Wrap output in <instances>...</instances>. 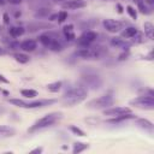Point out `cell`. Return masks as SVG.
<instances>
[{"label": "cell", "instance_id": "obj_1", "mask_svg": "<svg viewBox=\"0 0 154 154\" xmlns=\"http://www.w3.org/2000/svg\"><path fill=\"white\" fill-rule=\"evenodd\" d=\"M88 96V89L85 85H75L66 90L61 96V103L66 107H73L83 102Z\"/></svg>", "mask_w": 154, "mask_h": 154}, {"label": "cell", "instance_id": "obj_2", "mask_svg": "<svg viewBox=\"0 0 154 154\" xmlns=\"http://www.w3.org/2000/svg\"><path fill=\"white\" fill-rule=\"evenodd\" d=\"M61 119H63L61 112H49V113L42 116L41 118H38L37 120H35L34 124L28 129V132L34 134V132H37L40 130L51 128V126L55 125L57 123H59Z\"/></svg>", "mask_w": 154, "mask_h": 154}, {"label": "cell", "instance_id": "obj_3", "mask_svg": "<svg viewBox=\"0 0 154 154\" xmlns=\"http://www.w3.org/2000/svg\"><path fill=\"white\" fill-rule=\"evenodd\" d=\"M8 102L12 103L16 107L19 108H26V109H34V108H42L46 106H51L57 102L55 99H40V100H32L26 101L23 99H8Z\"/></svg>", "mask_w": 154, "mask_h": 154}, {"label": "cell", "instance_id": "obj_4", "mask_svg": "<svg viewBox=\"0 0 154 154\" xmlns=\"http://www.w3.org/2000/svg\"><path fill=\"white\" fill-rule=\"evenodd\" d=\"M113 103H114V97L112 93H106L99 97H95L88 101L87 107L90 109H105V108L113 106Z\"/></svg>", "mask_w": 154, "mask_h": 154}, {"label": "cell", "instance_id": "obj_5", "mask_svg": "<svg viewBox=\"0 0 154 154\" xmlns=\"http://www.w3.org/2000/svg\"><path fill=\"white\" fill-rule=\"evenodd\" d=\"M106 49H103V47L100 46H95V47H79L76 52L75 55L83 58V59H100Z\"/></svg>", "mask_w": 154, "mask_h": 154}, {"label": "cell", "instance_id": "obj_6", "mask_svg": "<svg viewBox=\"0 0 154 154\" xmlns=\"http://www.w3.org/2000/svg\"><path fill=\"white\" fill-rule=\"evenodd\" d=\"M129 105L140 109L152 111L154 109V96H147V95H138L135 99L129 101Z\"/></svg>", "mask_w": 154, "mask_h": 154}, {"label": "cell", "instance_id": "obj_7", "mask_svg": "<svg viewBox=\"0 0 154 154\" xmlns=\"http://www.w3.org/2000/svg\"><path fill=\"white\" fill-rule=\"evenodd\" d=\"M96 38H97V32L93 30H87L83 31L78 38H76V42L78 47H89L96 41Z\"/></svg>", "mask_w": 154, "mask_h": 154}, {"label": "cell", "instance_id": "obj_8", "mask_svg": "<svg viewBox=\"0 0 154 154\" xmlns=\"http://www.w3.org/2000/svg\"><path fill=\"white\" fill-rule=\"evenodd\" d=\"M82 79L84 81V84L93 88V89H97L101 87L102 81L100 78V76L93 71H87L82 73Z\"/></svg>", "mask_w": 154, "mask_h": 154}, {"label": "cell", "instance_id": "obj_9", "mask_svg": "<svg viewBox=\"0 0 154 154\" xmlns=\"http://www.w3.org/2000/svg\"><path fill=\"white\" fill-rule=\"evenodd\" d=\"M103 28L106 29V31L112 32V34H117L123 28H124V23L118 20V19H113V18H106L102 22Z\"/></svg>", "mask_w": 154, "mask_h": 154}, {"label": "cell", "instance_id": "obj_10", "mask_svg": "<svg viewBox=\"0 0 154 154\" xmlns=\"http://www.w3.org/2000/svg\"><path fill=\"white\" fill-rule=\"evenodd\" d=\"M131 108L130 107H125V106H111L108 108L103 109V116L107 117H117V116H122V114H126V113H131Z\"/></svg>", "mask_w": 154, "mask_h": 154}, {"label": "cell", "instance_id": "obj_11", "mask_svg": "<svg viewBox=\"0 0 154 154\" xmlns=\"http://www.w3.org/2000/svg\"><path fill=\"white\" fill-rule=\"evenodd\" d=\"M109 43H111V46H113L116 48H122L123 51H129L130 47H131V45H132L131 41H128L126 38H123L122 36H114V37H112L111 41H109Z\"/></svg>", "mask_w": 154, "mask_h": 154}, {"label": "cell", "instance_id": "obj_12", "mask_svg": "<svg viewBox=\"0 0 154 154\" xmlns=\"http://www.w3.org/2000/svg\"><path fill=\"white\" fill-rule=\"evenodd\" d=\"M87 6L85 0H65L61 4L63 10H81Z\"/></svg>", "mask_w": 154, "mask_h": 154}, {"label": "cell", "instance_id": "obj_13", "mask_svg": "<svg viewBox=\"0 0 154 154\" xmlns=\"http://www.w3.org/2000/svg\"><path fill=\"white\" fill-rule=\"evenodd\" d=\"M136 125L140 129H142V130H144V131H147L149 134H153V131H154L153 123L147 118H136Z\"/></svg>", "mask_w": 154, "mask_h": 154}, {"label": "cell", "instance_id": "obj_14", "mask_svg": "<svg viewBox=\"0 0 154 154\" xmlns=\"http://www.w3.org/2000/svg\"><path fill=\"white\" fill-rule=\"evenodd\" d=\"M19 48L25 52V53H31L34 52L36 48H37V42L35 40H31V38H28V40H24L20 42L19 45Z\"/></svg>", "mask_w": 154, "mask_h": 154}, {"label": "cell", "instance_id": "obj_15", "mask_svg": "<svg viewBox=\"0 0 154 154\" xmlns=\"http://www.w3.org/2000/svg\"><path fill=\"white\" fill-rule=\"evenodd\" d=\"M137 117L131 112V113H126V114H122V116H117V117H109L108 119H106V123L109 124H118L122 123L124 120H129V119H136Z\"/></svg>", "mask_w": 154, "mask_h": 154}, {"label": "cell", "instance_id": "obj_16", "mask_svg": "<svg viewBox=\"0 0 154 154\" xmlns=\"http://www.w3.org/2000/svg\"><path fill=\"white\" fill-rule=\"evenodd\" d=\"M54 28L53 24H49V23H43V22H34V23H30L28 25V30L30 32H35L37 30H42V29H52Z\"/></svg>", "mask_w": 154, "mask_h": 154}, {"label": "cell", "instance_id": "obj_17", "mask_svg": "<svg viewBox=\"0 0 154 154\" xmlns=\"http://www.w3.org/2000/svg\"><path fill=\"white\" fill-rule=\"evenodd\" d=\"M63 35L66 41H73L76 40V34H75V26L73 24H66L63 26Z\"/></svg>", "mask_w": 154, "mask_h": 154}, {"label": "cell", "instance_id": "obj_18", "mask_svg": "<svg viewBox=\"0 0 154 154\" xmlns=\"http://www.w3.org/2000/svg\"><path fill=\"white\" fill-rule=\"evenodd\" d=\"M16 135V129L8 125H0V140L10 138Z\"/></svg>", "mask_w": 154, "mask_h": 154}, {"label": "cell", "instance_id": "obj_19", "mask_svg": "<svg viewBox=\"0 0 154 154\" xmlns=\"http://www.w3.org/2000/svg\"><path fill=\"white\" fill-rule=\"evenodd\" d=\"M90 148V144L89 143H85V142H81V141H77L72 144V153L73 154H79L87 149Z\"/></svg>", "mask_w": 154, "mask_h": 154}, {"label": "cell", "instance_id": "obj_20", "mask_svg": "<svg viewBox=\"0 0 154 154\" xmlns=\"http://www.w3.org/2000/svg\"><path fill=\"white\" fill-rule=\"evenodd\" d=\"M136 32H137V28H135V26H126V28H123L120 30V36L123 38L128 40V38H131Z\"/></svg>", "mask_w": 154, "mask_h": 154}, {"label": "cell", "instance_id": "obj_21", "mask_svg": "<svg viewBox=\"0 0 154 154\" xmlns=\"http://www.w3.org/2000/svg\"><path fill=\"white\" fill-rule=\"evenodd\" d=\"M144 29V36L148 37L149 40H153V32H154V25L152 22H144L143 24Z\"/></svg>", "mask_w": 154, "mask_h": 154}, {"label": "cell", "instance_id": "obj_22", "mask_svg": "<svg viewBox=\"0 0 154 154\" xmlns=\"http://www.w3.org/2000/svg\"><path fill=\"white\" fill-rule=\"evenodd\" d=\"M63 87V82L61 81H55V82H52V83H48L46 85V89L49 91V93H58Z\"/></svg>", "mask_w": 154, "mask_h": 154}, {"label": "cell", "instance_id": "obj_23", "mask_svg": "<svg viewBox=\"0 0 154 154\" xmlns=\"http://www.w3.org/2000/svg\"><path fill=\"white\" fill-rule=\"evenodd\" d=\"M8 34L12 37H19V36L25 34V29L23 26H11L8 29Z\"/></svg>", "mask_w": 154, "mask_h": 154}, {"label": "cell", "instance_id": "obj_24", "mask_svg": "<svg viewBox=\"0 0 154 154\" xmlns=\"http://www.w3.org/2000/svg\"><path fill=\"white\" fill-rule=\"evenodd\" d=\"M20 95L24 96L25 99H34V97H36L38 95V91L35 90V89L26 88V89H20Z\"/></svg>", "mask_w": 154, "mask_h": 154}, {"label": "cell", "instance_id": "obj_25", "mask_svg": "<svg viewBox=\"0 0 154 154\" xmlns=\"http://www.w3.org/2000/svg\"><path fill=\"white\" fill-rule=\"evenodd\" d=\"M136 2H137V8L141 13H143V14H150L152 13L150 7L143 0H136Z\"/></svg>", "mask_w": 154, "mask_h": 154}, {"label": "cell", "instance_id": "obj_26", "mask_svg": "<svg viewBox=\"0 0 154 154\" xmlns=\"http://www.w3.org/2000/svg\"><path fill=\"white\" fill-rule=\"evenodd\" d=\"M13 58H14V60H16L17 63H19V64H26V63H29V60H30V58H29L28 54H25V53H19V52L14 53V54H13Z\"/></svg>", "mask_w": 154, "mask_h": 154}, {"label": "cell", "instance_id": "obj_27", "mask_svg": "<svg viewBox=\"0 0 154 154\" xmlns=\"http://www.w3.org/2000/svg\"><path fill=\"white\" fill-rule=\"evenodd\" d=\"M144 38H146L144 34L137 30V32H136V34H135L130 40H131V42H132V43H143V42H144Z\"/></svg>", "mask_w": 154, "mask_h": 154}, {"label": "cell", "instance_id": "obj_28", "mask_svg": "<svg viewBox=\"0 0 154 154\" xmlns=\"http://www.w3.org/2000/svg\"><path fill=\"white\" fill-rule=\"evenodd\" d=\"M124 10L126 11V13L129 14V17H130L132 20H136V19H137V10H136L134 6L128 5V6H126Z\"/></svg>", "mask_w": 154, "mask_h": 154}, {"label": "cell", "instance_id": "obj_29", "mask_svg": "<svg viewBox=\"0 0 154 154\" xmlns=\"http://www.w3.org/2000/svg\"><path fill=\"white\" fill-rule=\"evenodd\" d=\"M69 129H70V131L73 134V135H76V136H81V137H84V136H87V134L81 129V128H78V126H76V125H70L69 126Z\"/></svg>", "mask_w": 154, "mask_h": 154}, {"label": "cell", "instance_id": "obj_30", "mask_svg": "<svg viewBox=\"0 0 154 154\" xmlns=\"http://www.w3.org/2000/svg\"><path fill=\"white\" fill-rule=\"evenodd\" d=\"M47 16H49V8H40V10H37L36 12H35V17L37 18H43V17H47Z\"/></svg>", "mask_w": 154, "mask_h": 154}, {"label": "cell", "instance_id": "obj_31", "mask_svg": "<svg viewBox=\"0 0 154 154\" xmlns=\"http://www.w3.org/2000/svg\"><path fill=\"white\" fill-rule=\"evenodd\" d=\"M66 19H67V12H66L65 10L59 11V12H58V18H57L58 23H59V24H61V23H64Z\"/></svg>", "mask_w": 154, "mask_h": 154}, {"label": "cell", "instance_id": "obj_32", "mask_svg": "<svg viewBox=\"0 0 154 154\" xmlns=\"http://www.w3.org/2000/svg\"><path fill=\"white\" fill-rule=\"evenodd\" d=\"M128 57H129V51H123V53L118 57V60H119V61L125 60V59H128Z\"/></svg>", "mask_w": 154, "mask_h": 154}, {"label": "cell", "instance_id": "obj_33", "mask_svg": "<svg viewBox=\"0 0 154 154\" xmlns=\"http://www.w3.org/2000/svg\"><path fill=\"white\" fill-rule=\"evenodd\" d=\"M2 19H4L2 22H4L5 25H8V24H10V16H8V13L5 12V13L2 14Z\"/></svg>", "mask_w": 154, "mask_h": 154}, {"label": "cell", "instance_id": "obj_34", "mask_svg": "<svg viewBox=\"0 0 154 154\" xmlns=\"http://www.w3.org/2000/svg\"><path fill=\"white\" fill-rule=\"evenodd\" d=\"M0 83H2V84H10V81L6 78V76H5V75L0 73Z\"/></svg>", "mask_w": 154, "mask_h": 154}, {"label": "cell", "instance_id": "obj_35", "mask_svg": "<svg viewBox=\"0 0 154 154\" xmlns=\"http://www.w3.org/2000/svg\"><path fill=\"white\" fill-rule=\"evenodd\" d=\"M42 152H43V148H42V147H36V148H34V149L30 150L31 154H35V153H38V154H40V153H42Z\"/></svg>", "mask_w": 154, "mask_h": 154}, {"label": "cell", "instance_id": "obj_36", "mask_svg": "<svg viewBox=\"0 0 154 154\" xmlns=\"http://www.w3.org/2000/svg\"><path fill=\"white\" fill-rule=\"evenodd\" d=\"M116 6H117V11H118V13H123V12H124V7H123L119 2H118Z\"/></svg>", "mask_w": 154, "mask_h": 154}, {"label": "cell", "instance_id": "obj_37", "mask_svg": "<svg viewBox=\"0 0 154 154\" xmlns=\"http://www.w3.org/2000/svg\"><path fill=\"white\" fill-rule=\"evenodd\" d=\"M7 1H8L11 5H19L23 0H7Z\"/></svg>", "mask_w": 154, "mask_h": 154}, {"label": "cell", "instance_id": "obj_38", "mask_svg": "<svg viewBox=\"0 0 154 154\" xmlns=\"http://www.w3.org/2000/svg\"><path fill=\"white\" fill-rule=\"evenodd\" d=\"M57 18H58V13H54V14L49 16V20H55Z\"/></svg>", "mask_w": 154, "mask_h": 154}, {"label": "cell", "instance_id": "obj_39", "mask_svg": "<svg viewBox=\"0 0 154 154\" xmlns=\"http://www.w3.org/2000/svg\"><path fill=\"white\" fill-rule=\"evenodd\" d=\"M143 1H144L147 5H149V6H152V5L154 4V0H143Z\"/></svg>", "mask_w": 154, "mask_h": 154}, {"label": "cell", "instance_id": "obj_40", "mask_svg": "<svg viewBox=\"0 0 154 154\" xmlns=\"http://www.w3.org/2000/svg\"><path fill=\"white\" fill-rule=\"evenodd\" d=\"M1 93H4V94H5V95H6V96H7V95H8V91H7V90H1Z\"/></svg>", "mask_w": 154, "mask_h": 154}, {"label": "cell", "instance_id": "obj_41", "mask_svg": "<svg viewBox=\"0 0 154 154\" xmlns=\"http://www.w3.org/2000/svg\"><path fill=\"white\" fill-rule=\"evenodd\" d=\"M6 1H7V0H0V5H5Z\"/></svg>", "mask_w": 154, "mask_h": 154}, {"label": "cell", "instance_id": "obj_42", "mask_svg": "<svg viewBox=\"0 0 154 154\" xmlns=\"http://www.w3.org/2000/svg\"><path fill=\"white\" fill-rule=\"evenodd\" d=\"M0 54H1V48H0Z\"/></svg>", "mask_w": 154, "mask_h": 154}, {"label": "cell", "instance_id": "obj_43", "mask_svg": "<svg viewBox=\"0 0 154 154\" xmlns=\"http://www.w3.org/2000/svg\"><path fill=\"white\" fill-rule=\"evenodd\" d=\"M0 93H1V88H0Z\"/></svg>", "mask_w": 154, "mask_h": 154}]
</instances>
